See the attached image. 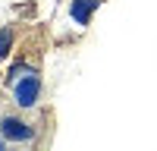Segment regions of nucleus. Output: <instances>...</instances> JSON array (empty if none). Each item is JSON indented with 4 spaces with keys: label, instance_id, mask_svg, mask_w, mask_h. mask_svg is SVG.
Listing matches in <instances>:
<instances>
[{
    "label": "nucleus",
    "instance_id": "nucleus-2",
    "mask_svg": "<svg viewBox=\"0 0 157 151\" xmlns=\"http://www.w3.org/2000/svg\"><path fill=\"white\" fill-rule=\"evenodd\" d=\"M6 91H10V104H13V107L35 113L38 107H41V95H44L41 66H35V69H29V72L16 76L13 82H6Z\"/></svg>",
    "mask_w": 157,
    "mask_h": 151
},
{
    "label": "nucleus",
    "instance_id": "nucleus-1",
    "mask_svg": "<svg viewBox=\"0 0 157 151\" xmlns=\"http://www.w3.org/2000/svg\"><path fill=\"white\" fill-rule=\"evenodd\" d=\"M0 135L10 145H38L41 142V123L29 110H0Z\"/></svg>",
    "mask_w": 157,
    "mask_h": 151
},
{
    "label": "nucleus",
    "instance_id": "nucleus-4",
    "mask_svg": "<svg viewBox=\"0 0 157 151\" xmlns=\"http://www.w3.org/2000/svg\"><path fill=\"white\" fill-rule=\"evenodd\" d=\"M16 50V25L13 22H0V63H6Z\"/></svg>",
    "mask_w": 157,
    "mask_h": 151
},
{
    "label": "nucleus",
    "instance_id": "nucleus-3",
    "mask_svg": "<svg viewBox=\"0 0 157 151\" xmlns=\"http://www.w3.org/2000/svg\"><path fill=\"white\" fill-rule=\"evenodd\" d=\"M104 0H66V16L69 22H75V29H88L94 13L101 10Z\"/></svg>",
    "mask_w": 157,
    "mask_h": 151
}]
</instances>
